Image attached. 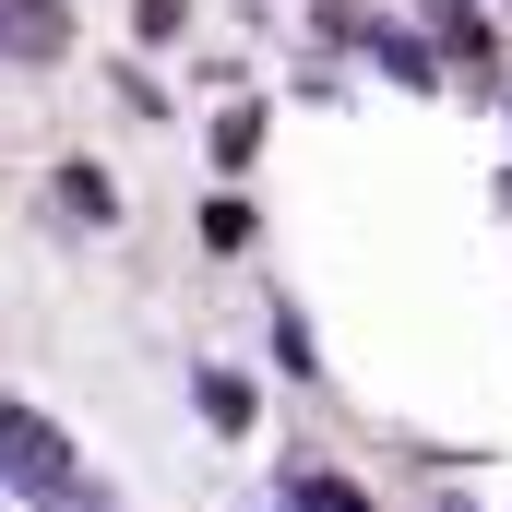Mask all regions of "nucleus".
I'll return each mask as SVG.
<instances>
[{
	"instance_id": "nucleus-6",
	"label": "nucleus",
	"mask_w": 512,
	"mask_h": 512,
	"mask_svg": "<svg viewBox=\"0 0 512 512\" xmlns=\"http://www.w3.org/2000/svg\"><path fill=\"white\" fill-rule=\"evenodd\" d=\"M262 227H251V191H215L203 203V251H251Z\"/></svg>"
},
{
	"instance_id": "nucleus-9",
	"label": "nucleus",
	"mask_w": 512,
	"mask_h": 512,
	"mask_svg": "<svg viewBox=\"0 0 512 512\" xmlns=\"http://www.w3.org/2000/svg\"><path fill=\"white\" fill-rule=\"evenodd\" d=\"M36 512H120V501H108V489H84V477H72V489H48V501H36Z\"/></svg>"
},
{
	"instance_id": "nucleus-5",
	"label": "nucleus",
	"mask_w": 512,
	"mask_h": 512,
	"mask_svg": "<svg viewBox=\"0 0 512 512\" xmlns=\"http://www.w3.org/2000/svg\"><path fill=\"white\" fill-rule=\"evenodd\" d=\"M286 512H370L358 477H322V465H286Z\"/></svg>"
},
{
	"instance_id": "nucleus-4",
	"label": "nucleus",
	"mask_w": 512,
	"mask_h": 512,
	"mask_svg": "<svg viewBox=\"0 0 512 512\" xmlns=\"http://www.w3.org/2000/svg\"><path fill=\"white\" fill-rule=\"evenodd\" d=\"M191 405H203V429H227V441H239V429H251V417H262V393L239 382V370H215V358L191 370Z\"/></svg>"
},
{
	"instance_id": "nucleus-3",
	"label": "nucleus",
	"mask_w": 512,
	"mask_h": 512,
	"mask_svg": "<svg viewBox=\"0 0 512 512\" xmlns=\"http://www.w3.org/2000/svg\"><path fill=\"white\" fill-rule=\"evenodd\" d=\"M60 48H72L60 0H0V60H60Z\"/></svg>"
},
{
	"instance_id": "nucleus-2",
	"label": "nucleus",
	"mask_w": 512,
	"mask_h": 512,
	"mask_svg": "<svg viewBox=\"0 0 512 512\" xmlns=\"http://www.w3.org/2000/svg\"><path fill=\"white\" fill-rule=\"evenodd\" d=\"M48 203H60L72 227H120V191H108V167H84V155L48 167Z\"/></svg>"
},
{
	"instance_id": "nucleus-8",
	"label": "nucleus",
	"mask_w": 512,
	"mask_h": 512,
	"mask_svg": "<svg viewBox=\"0 0 512 512\" xmlns=\"http://www.w3.org/2000/svg\"><path fill=\"white\" fill-rule=\"evenodd\" d=\"M251 143H262V108H227V120H215V155H227V167H251Z\"/></svg>"
},
{
	"instance_id": "nucleus-10",
	"label": "nucleus",
	"mask_w": 512,
	"mask_h": 512,
	"mask_svg": "<svg viewBox=\"0 0 512 512\" xmlns=\"http://www.w3.org/2000/svg\"><path fill=\"white\" fill-rule=\"evenodd\" d=\"M131 24L143 36H179V0H131Z\"/></svg>"
},
{
	"instance_id": "nucleus-7",
	"label": "nucleus",
	"mask_w": 512,
	"mask_h": 512,
	"mask_svg": "<svg viewBox=\"0 0 512 512\" xmlns=\"http://www.w3.org/2000/svg\"><path fill=\"white\" fill-rule=\"evenodd\" d=\"M358 36H370V24H358ZM370 60H382L393 84H441V60H429L417 36H370Z\"/></svg>"
},
{
	"instance_id": "nucleus-1",
	"label": "nucleus",
	"mask_w": 512,
	"mask_h": 512,
	"mask_svg": "<svg viewBox=\"0 0 512 512\" xmlns=\"http://www.w3.org/2000/svg\"><path fill=\"white\" fill-rule=\"evenodd\" d=\"M0 489H24V501L72 489V429H60L48 405H12V393H0Z\"/></svg>"
}]
</instances>
